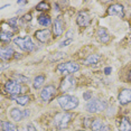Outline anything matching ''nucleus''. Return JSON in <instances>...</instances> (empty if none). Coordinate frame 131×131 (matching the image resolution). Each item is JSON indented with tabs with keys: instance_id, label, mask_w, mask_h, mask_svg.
Wrapping results in <instances>:
<instances>
[{
	"instance_id": "20",
	"label": "nucleus",
	"mask_w": 131,
	"mask_h": 131,
	"mask_svg": "<svg viewBox=\"0 0 131 131\" xmlns=\"http://www.w3.org/2000/svg\"><path fill=\"white\" fill-rule=\"evenodd\" d=\"M14 100L17 101V103L20 104V105H26L28 102H29V96H27V95H15V96H13Z\"/></svg>"
},
{
	"instance_id": "6",
	"label": "nucleus",
	"mask_w": 131,
	"mask_h": 131,
	"mask_svg": "<svg viewBox=\"0 0 131 131\" xmlns=\"http://www.w3.org/2000/svg\"><path fill=\"white\" fill-rule=\"evenodd\" d=\"M80 70V65L74 63V62H67V63L59 64L57 67V71L62 74H71L75 73Z\"/></svg>"
},
{
	"instance_id": "28",
	"label": "nucleus",
	"mask_w": 131,
	"mask_h": 131,
	"mask_svg": "<svg viewBox=\"0 0 131 131\" xmlns=\"http://www.w3.org/2000/svg\"><path fill=\"white\" fill-rule=\"evenodd\" d=\"M27 131H37V130H36V128L32 126L31 123H28L27 124Z\"/></svg>"
},
{
	"instance_id": "10",
	"label": "nucleus",
	"mask_w": 131,
	"mask_h": 131,
	"mask_svg": "<svg viewBox=\"0 0 131 131\" xmlns=\"http://www.w3.org/2000/svg\"><path fill=\"white\" fill-rule=\"evenodd\" d=\"M15 54V50L11 47H2L0 48V59L2 61H9L13 58Z\"/></svg>"
},
{
	"instance_id": "3",
	"label": "nucleus",
	"mask_w": 131,
	"mask_h": 131,
	"mask_svg": "<svg viewBox=\"0 0 131 131\" xmlns=\"http://www.w3.org/2000/svg\"><path fill=\"white\" fill-rule=\"evenodd\" d=\"M72 118H73V114H71V113H58V114L55 115L54 122L57 128L65 129L68 126V123L71 122V120H72Z\"/></svg>"
},
{
	"instance_id": "23",
	"label": "nucleus",
	"mask_w": 131,
	"mask_h": 131,
	"mask_svg": "<svg viewBox=\"0 0 131 131\" xmlns=\"http://www.w3.org/2000/svg\"><path fill=\"white\" fill-rule=\"evenodd\" d=\"M44 81H45V76H44V75H38V76H36V77H35V80H34V88L35 89L41 88V85H43Z\"/></svg>"
},
{
	"instance_id": "26",
	"label": "nucleus",
	"mask_w": 131,
	"mask_h": 131,
	"mask_svg": "<svg viewBox=\"0 0 131 131\" xmlns=\"http://www.w3.org/2000/svg\"><path fill=\"white\" fill-rule=\"evenodd\" d=\"M8 24L9 25H11V27H16V24H17V19L16 18H11V19H9L8 20Z\"/></svg>"
},
{
	"instance_id": "7",
	"label": "nucleus",
	"mask_w": 131,
	"mask_h": 131,
	"mask_svg": "<svg viewBox=\"0 0 131 131\" xmlns=\"http://www.w3.org/2000/svg\"><path fill=\"white\" fill-rule=\"evenodd\" d=\"M75 88V79L73 76H66L65 79L62 81L61 84V91L62 92H68L72 91Z\"/></svg>"
},
{
	"instance_id": "17",
	"label": "nucleus",
	"mask_w": 131,
	"mask_h": 131,
	"mask_svg": "<svg viewBox=\"0 0 131 131\" xmlns=\"http://www.w3.org/2000/svg\"><path fill=\"white\" fill-rule=\"evenodd\" d=\"M97 38L101 43H108L109 41V34L104 28H100L97 30Z\"/></svg>"
},
{
	"instance_id": "13",
	"label": "nucleus",
	"mask_w": 131,
	"mask_h": 131,
	"mask_svg": "<svg viewBox=\"0 0 131 131\" xmlns=\"http://www.w3.org/2000/svg\"><path fill=\"white\" fill-rule=\"evenodd\" d=\"M91 128L93 131H110V127L108 124H104L101 120H94Z\"/></svg>"
},
{
	"instance_id": "29",
	"label": "nucleus",
	"mask_w": 131,
	"mask_h": 131,
	"mask_svg": "<svg viewBox=\"0 0 131 131\" xmlns=\"http://www.w3.org/2000/svg\"><path fill=\"white\" fill-rule=\"evenodd\" d=\"M91 92H86V93H84V95H83V96H84V100H90L91 99Z\"/></svg>"
},
{
	"instance_id": "14",
	"label": "nucleus",
	"mask_w": 131,
	"mask_h": 131,
	"mask_svg": "<svg viewBox=\"0 0 131 131\" xmlns=\"http://www.w3.org/2000/svg\"><path fill=\"white\" fill-rule=\"evenodd\" d=\"M35 36L39 41L41 43H46L48 41V39L50 38V31L47 30V29H43V30H38L35 32Z\"/></svg>"
},
{
	"instance_id": "8",
	"label": "nucleus",
	"mask_w": 131,
	"mask_h": 131,
	"mask_svg": "<svg viewBox=\"0 0 131 131\" xmlns=\"http://www.w3.org/2000/svg\"><path fill=\"white\" fill-rule=\"evenodd\" d=\"M55 93H56L55 86L54 85H47L46 88L43 89L40 96H41V99H43L44 101H46V102H47V101H49V100L53 99V96L55 95Z\"/></svg>"
},
{
	"instance_id": "18",
	"label": "nucleus",
	"mask_w": 131,
	"mask_h": 131,
	"mask_svg": "<svg viewBox=\"0 0 131 131\" xmlns=\"http://www.w3.org/2000/svg\"><path fill=\"white\" fill-rule=\"evenodd\" d=\"M1 130L2 131H18L17 130V127L13 124L11 122L8 121H2L1 122Z\"/></svg>"
},
{
	"instance_id": "31",
	"label": "nucleus",
	"mask_w": 131,
	"mask_h": 131,
	"mask_svg": "<svg viewBox=\"0 0 131 131\" xmlns=\"http://www.w3.org/2000/svg\"><path fill=\"white\" fill-rule=\"evenodd\" d=\"M104 73H105V74H110V73H111V67H106L105 70H104Z\"/></svg>"
},
{
	"instance_id": "32",
	"label": "nucleus",
	"mask_w": 131,
	"mask_h": 131,
	"mask_svg": "<svg viewBox=\"0 0 131 131\" xmlns=\"http://www.w3.org/2000/svg\"><path fill=\"white\" fill-rule=\"evenodd\" d=\"M25 17H26V18H25L26 20H30V15H29V14H28V15H26Z\"/></svg>"
},
{
	"instance_id": "24",
	"label": "nucleus",
	"mask_w": 131,
	"mask_h": 131,
	"mask_svg": "<svg viewBox=\"0 0 131 131\" xmlns=\"http://www.w3.org/2000/svg\"><path fill=\"white\" fill-rule=\"evenodd\" d=\"M11 37H13V34H11V32L4 31L1 35H0V39H1L2 41H9L11 39Z\"/></svg>"
},
{
	"instance_id": "30",
	"label": "nucleus",
	"mask_w": 131,
	"mask_h": 131,
	"mask_svg": "<svg viewBox=\"0 0 131 131\" xmlns=\"http://www.w3.org/2000/svg\"><path fill=\"white\" fill-rule=\"evenodd\" d=\"M29 113H30V111H29V110H26V111H24V112H23L24 118H27L28 115H29Z\"/></svg>"
},
{
	"instance_id": "12",
	"label": "nucleus",
	"mask_w": 131,
	"mask_h": 131,
	"mask_svg": "<svg viewBox=\"0 0 131 131\" xmlns=\"http://www.w3.org/2000/svg\"><path fill=\"white\" fill-rule=\"evenodd\" d=\"M76 23H77V25L81 26V27H86V26L90 24V16L86 13H84V11H81V13L77 15Z\"/></svg>"
},
{
	"instance_id": "11",
	"label": "nucleus",
	"mask_w": 131,
	"mask_h": 131,
	"mask_svg": "<svg viewBox=\"0 0 131 131\" xmlns=\"http://www.w3.org/2000/svg\"><path fill=\"white\" fill-rule=\"evenodd\" d=\"M119 101L121 104H128L131 102V90L130 89H123L119 94Z\"/></svg>"
},
{
	"instance_id": "5",
	"label": "nucleus",
	"mask_w": 131,
	"mask_h": 131,
	"mask_svg": "<svg viewBox=\"0 0 131 131\" xmlns=\"http://www.w3.org/2000/svg\"><path fill=\"white\" fill-rule=\"evenodd\" d=\"M14 41L19 48H21L25 52H31L34 49V43H32L30 37H25V38L17 37V38H15Z\"/></svg>"
},
{
	"instance_id": "22",
	"label": "nucleus",
	"mask_w": 131,
	"mask_h": 131,
	"mask_svg": "<svg viewBox=\"0 0 131 131\" xmlns=\"http://www.w3.org/2000/svg\"><path fill=\"white\" fill-rule=\"evenodd\" d=\"M99 59H100V56H99V55L93 54V55H90L89 57H86V59H85L84 63H85L86 65L95 64V63H97V62H99Z\"/></svg>"
},
{
	"instance_id": "34",
	"label": "nucleus",
	"mask_w": 131,
	"mask_h": 131,
	"mask_svg": "<svg viewBox=\"0 0 131 131\" xmlns=\"http://www.w3.org/2000/svg\"><path fill=\"white\" fill-rule=\"evenodd\" d=\"M129 77H130V81H131V72H130V74H129Z\"/></svg>"
},
{
	"instance_id": "19",
	"label": "nucleus",
	"mask_w": 131,
	"mask_h": 131,
	"mask_svg": "<svg viewBox=\"0 0 131 131\" xmlns=\"http://www.w3.org/2000/svg\"><path fill=\"white\" fill-rule=\"evenodd\" d=\"M120 131H131V123L127 118H122L120 123Z\"/></svg>"
},
{
	"instance_id": "21",
	"label": "nucleus",
	"mask_w": 131,
	"mask_h": 131,
	"mask_svg": "<svg viewBox=\"0 0 131 131\" xmlns=\"http://www.w3.org/2000/svg\"><path fill=\"white\" fill-rule=\"evenodd\" d=\"M38 23H39L41 26H49L52 20H50V17L47 16V15H40V16L38 17Z\"/></svg>"
},
{
	"instance_id": "15",
	"label": "nucleus",
	"mask_w": 131,
	"mask_h": 131,
	"mask_svg": "<svg viewBox=\"0 0 131 131\" xmlns=\"http://www.w3.org/2000/svg\"><path fill=\"white\" fill-rule=\"evenodd\" d=\"M64 29V23L62 19L57 18L54 21V26H53V32H54V36H59L62 35Z\"/></svg>"
},
{
	"instance_id": "16",
	"label": "nucleus",
	"mask_w": 131,
	"mask_h": 131,
	"mask_svg": "<svg viewBox=\"0 0 131 131\" xmlns=\"http://www.w3.org/2000/svg\"><path fill=\"white\" fill-rule=\"evenodd\" d=\"M10 117L11 119H13L14 121H16V122H18L20 120H23V118H24V114H23V112L20 111L19 109H11V111H10Z\"/></svg>"
},
{
	"instance_id": "2",
	"label": "nucleus",
	"mask_w": 131,
	"mask_h": 131,
	"mask_svg": "<svg viewBox=\"0 0 131 131\" xmlns=\"http://www.w3.org/2000/svg\"><path fill=\"white\" fill-rule=\"evenodd\" d=\"M86 111L90 113H99L106 109V102L101 99H93L86 104Z\"/></svg>"
},
{
	"instance_id": "27",
	"label": "nucleus",
	"mask_w": 131,
	"mask_h": 131,
	"mask_svg": "<svg viewBox=\"0 0 131 131\" xmlns=\"http://www.w3.org/2000/svg\"><path fill=\"white\" fill-rule=\"evenodd\" d=\"M72 43V38H70V39H67V40H64L63 43L59 45V47H64V46H67V45H70V44Z\"/></svg>"
},
{
	"instance_id": "33",
	"label": "nucleus",
	"mask_w": 131,
	"mask_h": 131,
	"mask_svg": "<svg viewBox=\"0 0 131 131\" xmlns=\"http://www.w3.org/2000/svg\"><path fill=\"white\" fill-rule=\"evenodd\" d=\"M18 4H19V5H25L26 1H18Z\"/></svg>"
},
{
	"instance_id": "35",
	"label": "nucleus",
	"mask_w": 131,
	"mask_h": 131,
	"mask_svg": "<svg viewBox=\"0 0 131 131\" xmlns=\"http://www.w3.org/2000/svg\"><path fill=\"white\" fill-rule=\"evenodd\" d=\"M81 131H82V130H81Z\"/></svg>"
},
{
	"instance_id": "25",
	"label": "nucleus",
	"mask_w": 131,
	"mask_h": 131,
	"mask_svg": "<svg viewBox=\"0 0 131 131\" xmlns=\"http://www.w3.org/2000/svg\"><path fill=\"white\" fill-rule=\"evenodd\" d=\"M36 8L38 10H47V9H49L50 7H49V5L47 4V2H40V4L38 5Z\"/></svg>"
},
{
	"instance_id": "9",
	"label": "nucleus",
	"mask_w": 131,
	"mask_h": 131,
	"mask_svg": "<svg viewBox=\"0 0 131 131\" xmlns=\"http://www.w3.org/2000/svg\"><path fill=\"white\" fill-rule=\"evenodd\" d=\"M108 15L109 16H117V17H122L124 16V9H123V6L119 5V4H115V5H112L111 7L108 9Z\"/></svg>"
},
{
	"instance_id": "4",
	"label": "nucleus",
	"mask_w": 131,
	"mask_h": 131,
	"mask_svg": "<svg viewBox=\"0 0 131 131\" xmlns=\"http://www.w3.org/2000/svg\"><path fill=\"white\" fill-rule=\"evenodd\" d=\"M5 90H6V92H8L9 94L13 95V96H15V95H18L19 93L26 91V88H23V86L20 85L17 81H13V80H10V81H8L7 83H6Z\"/></svg>"
},
{
	"instance_id": "1",
	"label": "nucleus",
	"mask_w": 131,
	"mask_h": 131,
	"mask_svg": "<svg viewBox=\"0 0 131 131\" xmlns=\"http://www.w3.org/2000/svg\"><path fill=\"white\" fill-rule=\"evenodd\" d=\"M58 103L63 110H73L79 105V99L73 95H63L58 97Z\"/></svg>"
}]
</instances>
